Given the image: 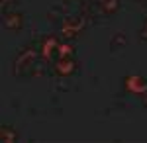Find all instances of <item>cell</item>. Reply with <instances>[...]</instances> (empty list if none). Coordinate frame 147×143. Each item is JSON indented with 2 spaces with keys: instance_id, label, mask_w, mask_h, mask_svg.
<instances>
[{
  "instance_id": "9",
  "label": "cell",
  "mask_w": 147,
  "mask_h": 143,
  "mask_svg": "<svg viewBox=\"0 0 147 143\" xmlns=\"http://www.w3.org/2000/svg\"><path fill=\"white\" fill-rule=\"evenodd\" d=\"M16 2H18V0H2V10L6 12L8 8H10V6H14Z\"/></svg>"
},
{
  "instance_id": "1",
  "label": "cell",
  "mask_w": 147,
  "mask_h": 143,
  "mask_svg": "<svg viewBox=\"0 0 147 143\" xmlns=\"http://www.w3.org/2000/svg\"><path fill=\"white\" fill-rule=\"evenodd\" d=\"M41 51L39 47L35 49L32 45H28L24 51H20V55L14 61V75L16 77H34V75H41V69H37Z\"/></svg>"
},
{
  "instance_id": "2",
  "label": "cell",
  "mask_w": 147,
  "mask_h": 143,
  "mask_svg": "<svg viewBox=\"0 0 147 143\" xmlns=\"http://www.w3.org/2000/svg\"><path fill=\"white\" fill-rule=\"evenodd\" d=\"M84 30V18L82 16H69L61 24V33L65 37H75Z\"/></svg>"
},
{
  "instance_id": "6",
  "label": "cell",
  "mask_w": 147,
  "mask_h": 143,
  "mask_svg": "<svg viewBox=\"0 0 147 143\" xmlns=\"http://www.w3.org/2000/svg\"><path fill=\"white\" fill-rule=\"evenodd\" d=\"M4 28L10 32H20L24 28V16L20 12H4Z\"/></svg>"
},
{
  "instance_id": "8",
  "label": "cell",
  "mask_w": 147,
  "mask_h": 143,
  "mask_svg": "<svg viewBox=\"0 0 147 143\" xmlns=\"http://www.w3.org/2000/svg\"><path fill=\"white\" fill-rule=\"evenodd\" d=\"M102 6V10L106 14H114V12L120 8V0H98Z\"/></svg>"
},
{
  "instance_id": "7",
  "label": "cell",
  "mask_w": 147,
  "mask_h": 143,
  "mask_svg": "<svg viewBox=\"0 0 147 143\" xmlns=\"http://www.w3.org/2000/svg\"><path fill=\"white\" fill-rule=\"evenodd\" d=\"M0 137H2L4 143H14L18 139V133L12 130V125H6V123H4V125L0 127Z\"/></svg>"
},
{
  "instance_id": "10",
  "label": "cell",
  "mask_w": 147,
  "mask_h": 143,
  "mask_svg": "<svg viewBox=\"0 0 147 143\" xmlns=\"http://www.w3.org/2000/svg\"><path fill=\"white\" fill-rule=\"evenodd\" d=\"M141 37L147 39V20H145V24H143V30H141Z\"/></svg>"
},
{
  "instance_id": "3",
  "label": "cell",
  "mask_w": 147,
  "mask_h": 143,
  "mask_svg": "<svg viewBox=\"0 0 147 143\" xmlns=\"http://www.w3.org/2000/svg\"><path fill=\"white\" fill-rule=\"evenodd\" d=\"M59 41H57V37H53V35H49V37H45L43 39V43L39 45V51H41V59H45V61H51L53 57L57 59V55H59Z\"/></svg>"
},
{
  "instance_id": "11",
  "label": "cell",
  "mask_w": 147,
  "mask_h": 143,
  "mask_svg": "<svg viewBox=\"0 0 147 143\" xmlns=\"http://www.w3.org/2000/svg\"><path fill=\"white\" fill-rule=\"evenodd\" d=\"M143 104H145V106H147V96H145V98H143Z\"/></svg>"
},
{
  "instance_id": "4",
  "label": "cell",
  "mask_w": 147,
  "mask_h": 143,
  "mask_svg": "<svg viewBox=\"0 0 147 143\" xmlns=\"http://www.w3.org/2000/svg\"><path fill=\"white\" fill-rule=\"evenodd\" d=\"M75 69H77V63H75L73 55L57 57V59H55V73H57V75H61V77H69V75L75 73Z\"/></svg>"
},
{
  "instance_id": "5",
  "label": "cell",
  "mask_w": 147,
  "mask_h": 143,
  "mask_svg": "<svg viewBox=\"0 0 147 143\" xmlns=\"http://www.w3.org/2000/svg\"><path fill=\"white\" fill-rule=\"evenodd\" d=\"M125 88L134 94H145L147 92V78L139 75H129L125 77Z\"/></svg>"
}]
</instances>
